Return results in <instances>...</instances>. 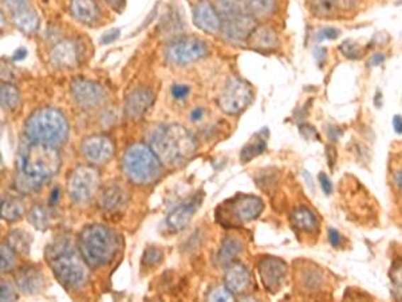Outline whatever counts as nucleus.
<instances>
[{
  "label": "nucleus",
  "instance_id": "de8ad7c7",
  "mask_svg": "<svg viewBox=\"0 0 402 302\" xmlns=\"http://www.w3.org/2000/svg\"><path fill=\"white\" fill-rule=\"evenodd\" d=\"M385 62V55L384 54H374L370 60H369V65H372V66H378V65H381V63H384Z\"/></svg>",
  "mask_w": 402,
  "mask_h": 302
},
{
  "label": "nucleus",
  "instance_id": "864d4df0",
  "mask_svg": "<svg viewBox=\"0 0 402 302\" xmlns=\"http://www.w3.org/2000/svg\"><path fill=\"white\" fill-rule=\"evenodd\" d=\"M326 53H328L326 48H318L317 51H316V57L319 60V63H322L323 60H326V57H328Z\"/></svg>",
  "mask_w": 402,
  "mask_h": 302
},
{
  "label": "nucleus",
  "instance_id": "412c9836",
  "mask_svg": "<svg viewBox=\"0 0 402 302\" xmlns=\"http://www.w3.org/2000/svg\"><path fill=\"white\" fill-rule=\"evenodd\" d=\"M16 285L25 294L34 296L43 290L45 277L37 267H23L15 274Z\"/></svg>",
  "mask_w": 402,
  "mask_h": 302
},
{
  "label": "nucleus",
  "instance_id": "f03ea898",
  "mask_svg": "<svg viewBox=\"0 0 402 302\" xmlns=\"http://www.w3.org/2000/svg\"><path fill=\"white\" fill-rule=\"evenodd\" d=\"M48 261L54 276L63 288L78 290L87 284L90 266L74 252L72 244L67 242H57L50 246Z\"/></svg>",
  "mask_w": 402,
  "mask_h": 302
},
{
  "label": "nucleus",
  "instance_id": "6ab92c4d",
  "mask_svg": "<svg viewBox=\"0 0 402 302\" xmlns=\"http://www.w3.org/2000/svg\"><path fill=\"white\" fill-rule=\"evenodd\" d=\"M224 282L227 289L230 290L233 296L242 294L251 285V274L243 264L231 262L225 270Z\"/></svg>",
  "mask_w": 402,
  "mask_h": 302
},
{
  "label": "nucleus",
  "instance_id": "aec40b11",
  "mask_svg": "<svg viewBox=\"0 0 402 302\" xmlns=\"http://www.w3.org/2000/svg\"><path fill=\"white\" fill-rule=\"evenodd\" d=\"M200 203H201V198L195 196L183 205L176 207L167 217L168 227L173 231H180V230L185 229L188 226V223L192 220L197 208L200 207Z\"/></svg>",
  "mask_w": 402,
  "mask_h": 302
},
{
  "label": "nucleus",
  "instance_id": "8fccbe9b",
  "mask_svg": "<svg viewBox=\"0 0 402 302\" xmlns=\"http://www.w3.org/2000/svg\"><path fill=\"white\" fill-rule=\"evenodd\" d=\"M393 128H394V131L396 133H398V134H401L402 133V117L401 116H394V119H393Z\"/></svg>",
  "mask_w": 402,
  "mask_h": 302
},
{
  "label": "nucleus",
  "instance_id": "f257e3e1",
  "mask_svg": "<svg viewBox=\"0 0 402 302\" xmlns=\"http://www.w3.org/2000/svg\"><path fill=\"white\" fill-rule=\"evenodd\" d=\"M150 148L169 167L182 166L195 155V137L179 124L161 125L150 137Z\"/></svg>",
  "mask_w": 402,
  "mask_h": 302
},
{
  "label": "nucleus",
  "instance_id": "7c9ffc66",
  "mask_svg": "<svg viewBox=\"0 0 402 302\" xmlns=\"http://www.w3.org/2000/svg\"><path fill=\"white\" fill-rule=\"evenodd\" d=\"M31 235L22 230H13L9 235V246L13 252L21 254H27L31 246Z\"/></svg>",
  "mask_w": 402,
  "mask_h": 302
},
{
  "label": "nucleus",
  "instance_id": "9d476101",
  "mask_svg": "<svg viewBox=\"0 0 402 302\" xmlns=\"http://www.w3.org/2000/svg\"><path fill=\"white\" fill-rule=\"evenodd\" d=\"M252 101V89L239 78H232L219 97V107L224 113L235 116L242 113Z\"/></svg>",
  "mask_w": 402,
  "mask_h": 302
},
{
  "label": "nucleus",
  "instance_id": "5fc2aeb1",
  "mask_svg": "<svg viewBox=\"0 0 402 302\" xmlns=\"http://www.w3.org/2000/svg\"><path fill=\"white\" fill-rule=\"evenodd\" d=\"M26 55H27V51H26L25 48H19L18 51H15V55L13 57V60H21L26 58Z\"/></svg>",
  "mask_w": 402,
  "mask_h": 302
},
{
  "label": "nucleus",
  "instance_id": "2eb2a0df",
  "mask_svg": "<svg viewBox=\"0 0 402 302\" xmlns=\"http://www.w3.org/2000/svg\"><path fill=\"white\" fill-rule=\"evenodd\" d=\"M114 144L108 136L94 134L84 140L81 152L90 164L99 166L108 163L114 155Z\"/></svg>",
  "mask_w": 402,
  "mask_h": 302
},
{
  "label": "nucleus",
  "instance_id": "1a4fd4ad",
  "mask_svg": "<svg viewBox=\"0 0 402 302\" xmlns=\"http://www.w3.org/2000/svg\"><path fill=\"white\" fill-rule=\"evenodd\" d=\"M208 55V48L206 42L199 38H182L167 48L165 58L173 65H189L196 60H203Z\"/></svg>",
  "mask_w": 402,
  "mask_h": 302
},
{
  "label": "nucleus",
  "instance_id": "49530a36",
  "mask_svg": "<svg viewBox=\"0 0 402 302\" xmlns=\"http://www.w3.org/2000/svg\"><path fill=\"white\" fill-rule=\"evenodd\" d=\"M329 241L334 247L341 246V234L337 230H329Z\"/></svg>",
  "mask_w": 402,
  "mask_h": 302
},
{
  "label": "nucleus",
  "instance_id": "5701e85b",
  "mask_svg": "<svg viewBox=\"0 0 402 302\" xmlns=\"http://www.w3.org/2000/svg\"><path fill=\"white\" fill-rule=\"evenodd\" d=\"M101 207L108 211H118L123 205L128 203V193L122 188L121 185L113 183L104 188L99 198Z\"/></svg>",
  "mask_w": 402,
  "mask_h": 302
},
{
  "label": "nucleus",
  "instance_id": "f3484780",
  "mask_svg": "<svg viewBox=\"0 0 402 302\" xmlns=\"http://www.w3.org/2000/svg\"><path fill=\"white\" fill-rule=\"evenodd\" d=\"M50 62L61 69L75 68L79 62V48L74 41H62L50 53Z\"/></svg>",
  "mask_w": 402,
  "mask_h": 302
},
{
  "label": "nucleus",
  "instance_id": "bb28decb",
  "mask_svg": "<svg viewBox=\"0 0 402 302\" xmlns=\"http://www.w3.org/2000/svg\"><path fill=\"white\" fill-rule=\"evenodd\" d=\"M242 252V243L238 241L236 238H227L221 242L219 253L216 257V262L219 265H230L232 261L235 259V257Z\"/></svg>",
  "mask_w": 402,
  "mask_h": 302
},
{
  "label": "nucleus",
  "instance_id": "6e6d98bb",
  "mask_svg": "<svg viewBox=\"0 0 402 302\" xmlns=\"http://www.w3.org/2000/svg\"><path fill=\"white\" fill-rule=\"evenodd\" d=\"M329 134L333 141H337V140L341 137V132H338L337 128H331V129H329Z\"/></svg>",
  "mask_w": 402,
  "mask_h": 302
},
{
  "label": "nucleus",
  "instance_id": "a18cd8bd",
  "mask_svg": "<svg viewBox=\"0 0 402 302\" xmlns=\"http://www.w3.org/2000/svg\"><path fill=\"white\" fill-rule=\"evenodd\" d=\"M338 9L342 10H352L361 0H335Z\"/></svg>",
  "mask_w": 402,
  "mask_h": 302
},
{
  "label": "nucleus",
  "instance_id": "423d86ee",
  "mask_svg": "<svg viewBox=\"0 0 402 302\" xmlns=\"http://www.w3.org/2000/svg\"><path fill=\"white\" fill-rule=\"evenodd\" d=\"M221 21V33L233 43L247 41L256 28V19L245 9L244 0H215Z\"/></svg>",
  "mask_w": 402,
  "mask_h": 302
},
{
  "label": "nucleus",
  "instance_id": "3c124183",
  "mask_svg": "<svg viewBox=\"0 0 402 302\" xmlns=\"http://www.w3.org/2000/svg\"><path fill=\"white\" fill-rule=\"evenodd\" d=\"M108 4H109L111 9H114V10H121L122 7H123V4H125V0H105Z\"/></svg>",
  "mask_w": 402,
  "mask_h": 302
},
{
  "label": "nucleus",
  "instance_id": "cd10ccee",
  "mask_svg": "<svg viewBox=\"0 0 402 302\" xmlns=\"http://www.w3.org/2000/svg\"><path fill=\"white\" fill-rule=\"evenodd\" d=\"M23 212H25L23 205L16 198L7 196L1 199V217L3 219L9 222H15L23 217Z\"/></svg>",
  "mask_w": 402,
  "mask_h": 302
},
{
  "label": "nucleus",
  "instance_id": "a211bd4d",
  "mask_svg": "<svg viewBox=\"0 0 402 302\" xmlns=\"http://www.w3.org/2000/svg\"><path fill=\"white\" fill-rule=\"evenodd\" d=\"M153 102V93L147 87H137L125 101V113L130 120L141 119Z\"/></svg>",
  "mask_w": 402,
  "mask_h": 302
},
{
  "label": "nucleus",
  "instance_id": "e433bc0d",
  "mask_svg": "<svg viewBox=\"0 0 402 302\" xmlns=\"http://www.w3.org/2000/svg\"><path fill=\"white\" fill-rule=\"evenodd\" d=\"M340 50L346 58L357 60V58L361 57V48L353 41H345L340 46Z\"/></svg>",
  "mask_w": 402,
  "mask_h": 302
},
{
  "label": "nucleus",
  "instance_id": "c9c22d12",
  "mask_svg": "<svg viewBox=\"0 0 402 302\" xmlns=\"http://www.w3.org/2000/svg\"><path fill=\"white\" fill-rule=\"evenodd\" d=\"M208 301H233V294L227 286H216L208 294Z\"/></svg>",
  "mask_w": 402,
  "mask_h": 302
},
{
  "label": "nucleus",
  "instance_id": "393cba45",
  "mask_svg": "<svg viewBox=\"0 0 402 302\" xmlns=\"http://www.w3.org/2000/svg\"><path fill=\"white\" fill-rule=\"evenodd\" d=\"M291 222L296 229L302 230L305 232H314L318 227L317 219L314 214L306 207H301L294 211Z\"/></svg>",
  "mask_w": 402,
  "mask_h": 302
},
{
  "label": "nucleus",
  "instance_id": "2f4dec72",
  "mask_svg": "<svg viewBox=\"0 0 402 302\" xmlns=\"http://www.w3.org/2000/svg\"><path fill=\"white\" fill-rule=\"evenodd\" d=\"M311 11L320 18H330L338 11L335 0H308Z\"/></svg>",
  "mask_w": 402,
  "mask_h": 302
},
{
  "label": "nucleus",
  "instance_id": "72a5a7b5",
  "mask_svg": "<svg viewBox=\"0 0 402 302\" xmlns=\"http://www.w3.org/2000/svg\"><path fill=\"white\" fill-rule=\"evenodd\" d=\"M0 267H1V273H7L13 269L15 265V252L9 246V244H1L0 249Z\"/></svg>",
  "mask_w": 402,
  "mask_h": 302
},
{
  "label": "nucleus",
  "instance_id": "ddd939ff",
  "mask_svg": "<svg viewBox=\"0 0 402 302\" xmlns=\"http://www.w3.org/2000/svg\"><path fill=\"white\" fill-rule=\"evenodd\" d=\"M11 14V21L16 28L25 34H33L39 28V16L34 11L30 0H3Z\"/></svg>",
  "mask_w": 402,
  "mask_h": 302
},
{
  "label": "nucleus",
  "instance_id": "9b49d317",
  "mask_svg": "<svg viewBox=\"0 0 402 302\" xmlns=\"http://www.w3.org/2000/svg\"><path fill=\"white\" fill-rule=\"evenodd\" d=\"M228 203L230 205L224 203L227 214L231 215L233 220L242 225L255 220L264 210L263 200L252 195H236Z\"/></svg>",
  "mask_w": 402,
  "mask_h": 302
},
{
  "label": "nucleus",
  "instance_id": "c85d7f7f",
  "mask_svg": "<svg viewBox=\"0 0 402 302\" xmlns=\"http://www.w3.org/2000/svg\"><path fill=\"white\" fill-rule=\"evenodd\" d=\"M266 149V137H263V131L256 133L255 136L251 139L250 143L244 145L240 153V160L244 163H248L251 158H255L260 153H263Z\"/></svg>",
  "mask_w": 402,
  "mask_h": 302
},
{
  "label": "nucleus",
  "instance_id": "7ed1b4c3",
  "mask_svg": "<svg viewBox=\"0 0 402 302\" xmlns=\"http://www.w3.org/2000/svg\"><path fill=\"white\" fill-rule=\"evenodd\" d=\"M78 246L86 264L96 269L110 264L120 250L118 235L104 225H89L79 232Z\"/></svg>",
  "mask_w": 402,
  "mask_h": 302
},
{
  "label": "nucleus",
  "instance_id": "4be33fe9",
  "mask_svg": "<svg viewBox=\"0 0 402 302\" xmlns=\"http://www.w3.org/2000/svg\"><path fill=\"white\" fill-rule=\"evenodd\" d=\"M250 46L262 53L272 51L279 46V38L277 31L269 26H259L248 38Z\"/></svg>",
  "mask_w": 402,
  "mask_h": 302
},
{
  "label": "nucleus",
  "instance_id": "473e14b6",
  "mask_svg": "<svg viewBox=\"0 0 402 302\" xmlns=\"http://www.w3.org/2000/svg\"><path fill=\"white\" fill-rule=\"evenodd\" d=\"M30 223L38 230H46L49 227L50 217L45 207L35 205L28 212Z\"/></svg>",
  "mask_w": 402,
  "mask_h": 302
},
{
  "label": "nucleus",
  "instance_id": "39448f33",
  "mask_svg": "<svg viewBox=\"0 0 402 302\" xmlns=\"http://www.w3.org/2000/svg\"><path fill=\"white\" fill-rule=\"evenodd\" d=\"M26 136L33 141L58 148L67 140L69 124L60 110L39 109L26 122Z\"/></svg>",
  "mask_w": 402,
  "mask_h": 302
},
{
  "label": "nucleus",
  "instance_id": "dca6fc26",
  "mask_svg": "<svg viewBox=\"0 0 402 302\" xmlns=\"http://www.w3.org/2000/svg\"><path fill=\"white\" fill-rule=\"evenodd\" d=\"M194 23L207 34H218L221 30L220 15L209 0H199L194 7Z\"/></svg>",
  "mask_w": 402,
  "mask_h": 302
},
{
  "label": "nucleus",
  "instance_id": "ea45409f",
  "mask_svg": "<svg viewBox=\"0 0 402 302\" xmlns=\"http://www.w3.org/2000/svg\"><path fill=\"white\" fill-rule=\"evenodd\" d=\"M338 36H340V30H337L334 27H326V28H322L318 33L317 41L322 42V41H326V39H335Z\"/></svg>",
  "mask_w": 402,
  "mask_h": 302
},
{
  "label": "nucleus",
  "instance_id": "37998d69",
  "mask_svg": "<svg viewBox=\"0 0 402 302\" xmlns=\"http://www.w3.org/2000/svg\"><path fill=\"white\" fill-rule=\"evenodd\" d=\"M118 36H120V30H110L108 33H105L104 36H101V42L104 43V45H110V43H113L116 39H118Z\"/></svg>",
  "mask_w": 402,
  "mask_h": 302
},
{
  "label": "nucleus",
  "instance_id": "09e8293b",
  "mask_svg": "<svg viewBox=\"0 0 402 302\" xmlns=\"http://www.w3.org/2000/svg\"><path fill=\"white\" fill-rule=\"evenodd\" d=\"M60 198H61V191H60V188H54V190H52V193L50 195V205H57V203H58V200H60Z\"/></svg>",
  "mask_w": 402,
  "mask_h": 302
},
{
  "label": "nucleus",
  "instance_id": "c756f323",
  "mask_svg": "<svg viewBox=\"0 0 402 302\" xmlns=\"http://www.w3.org/2000/svg\"><path fill=\"white\" fill-rule=\"evenodd\" d=\"M0 101L1 107L7 110H15L21 107V93L10 84H3L0 87Z\"/></svg>",
  "mask_w": 402,
  "mask_h": 302
},
{
  "label": "nucleus",
  "instance_id": "4c0bfd02",
  "mask_svg": "<svg viewBox=\"0 0 402 302\" xmlns=\"http://www.w3.org/2000/svg\"><path fill=\"white\" fill-rule=\"evenodd\" d=\"M0 298L1 301H13L16 298V293L13 290V286L6 282V281H1V293H0Z\"/></svg>",
  "mask_w": 402,
  "mask_h": 302
},
{
  "label": "nucleus",
  "instance_id": "0eeeda50",
  "mask_svg": "<svg viewBox=\"0 0 402 302\" xmlns=\"http://www.w3.org/2000/svg\"><path fill=\"white\" fill-rule=\"evenodd\" d=\"M161 161L155 151L145 144L130 145L122 158V168L129 180L138 185H147L161 175Z\"/></svg>",
  "mask_w": 402,
  "mask_h": 302
},
{
  "label": "nucleus",
  "instance_id": "f704fd0d",
  "mask_svg": "<svg viewBox=\"0 0 402 302\" xmlns=\"http://www.w3.org/2000/svg\"><path fill=\"white\" fill-rule=\"evenodd\" d=\"M162 257H164V254L160 250L159 247H153L152 246V247H149V249L145 250L144 258H143V264L149 266V267L157 266L162 261Z\"/></svg>",
  "mask_w": 402,
  "mask_h": 302
},
{
  "label": "nucleus",
  "instance_id": "6e6552de",
  "mask_svg": "<svg viewBox=\"0 0 402 302\" xmlns=\"http://www.w3.org/2000/svg\"><path fill=\"white\" fill-rule=\"evenodd\" d=\"M99 175L97 169L87 166H79L74 169L67 179V193L73 202L78 205L87 203L98 190Z\"/></svg>",
  "mask_w": 402,
  "mask_h": 302
},
{
  "label": "nucleus",
  "instance_id": "c03bdc74",
  "mask_svg": "<svg viewBox=\"0 0 402 302\" xmlns=\"http://www.w3.org/2000/svg\"><path fill=\"white\" fill-rule=\"evenodd\" d=\"M319 181H320V187H322L323 193H331V191H333V184H331V181H330L326 173H323V172L319 173Z\"/></svg>",
  "mask_w": 402,
  "mask_h": 302
},
{
  "label": "nucleus",
  "instance_id": "4d7b16f0",
  "mask_svg": "<svg viewBox=\"0 0 402 302\" xmlns=\"http://www.w3.org/2000/svg\"><path fill=\"white\" fill-rule=\"evenodd\" d=\"M394 183H396V185L402 191V171L396 172V175H394Z\"/></svg>",
  "mask_w": 402,
  "mask_h": 302
},
{
  "label": "nucleus",
  "instance_id": "79ce46f5",
  "mask_svg": "<svg viewBox=\"0 0 402 302\" xmlns=\"http://www.w3.org/2000/svg\"><path fill=\"white\" fill-rule=\"evenodd\" d=\"M393 286L396 296L402 298V267L394 270L393 273Z\"/></svg>",
  "mask_w": 402,
  "mask_h": 302
},
{
  "label": "nucleus",
  "instance_id": "58836bf2",
  "mask_svg": "<svg viewBox=\"0 0 402 302\" xmlns=\"http://www.w3.org/2000/svg\"><path fill=\"white\" fill-rule=\"evenodd\" d=\"M301 278H302V282L305 284V286H307V288H308V286H313V288L316 289V288L319 286V284H320V277L318 276L316 271H307V273L303 271V273H302V277Z\"/></svg>",
  "mask_w": 402,
  "mask_h": 302
},
{
  "label": "nucleus",
  "instance_id": "f8f14e48",
  "mask_svg": "<svg viewBox=\"0 0 402 302\" xmlns=\"http://www.w3.org/2000/svg\"><path fill=\"white\" fill-rule=\"evenodd\" d=\"M70 93L77 104L84 108H96L108 99V95L101 85L84 78L74 80L70 85Z\"/></svg>",
  "mask_w": 402,
  "mask_h": 302
},
{
  "label": "nucleus",
  "instance_id": "4468645a",
  "mask_svg": "<svg viewBox=\"0 0 402 302\" xmlns=\"http://www.w3.org/2000/svg\"><path fill=\"white\" fill-rule=\"evenodd\" d=\"M257 270L263 286L269 293H277L281 290L287 273V265L281 259L274 257H264L259 261Z\"/></svg>",
  "mask_w": 402,
  "mask_h": 302
},
{
  "label": "nucleus",
  "instance_id": "603ef678",
  "mask_svg": "<svg viewBox=\"0 0 402 302\" xmlns=\"http://www.w3.org/2000/svg\"><path fill=\"white\" fill-rule=\"evenodd\" d=\"M204 116V110L201 108H196L192 113H191V120L199 121L203 119Z\"/></svg>",
  "mask_w": 402,
  "mask_h": 302
},
{
  "label": "nucleus",
  "instance_id": "20e7f679",
  "mask_svg": "<svg viewBox=\"0 0 402 302\" xmlns=\"http://www.w3.org/2000/svg\"><path fill=\"white\" fill-rule=\"evenodd\" d=\"M18 167L26 176L43 183L60 171L61 156L58 148L28 139L19 148Z\"/></svg>",
  "mask_w": 402,
  "mask_h": 302
},
{
  "label": "nucleus",
  "instance_id": "a19ab883",
  "mask_svg": "<svg viewBox=\"0 0 402 302\" xmlns=\"http://www.w3.org/2000/svg\"><path fill=\"white\" fill-rule=\"evenodd\" d=\"M189 92H191V89H189V86H186V85H174V86L172 87V96L174 97L176 99H184V98H186L188 95H189Z\"/></svg>",
  "mask_w": 402,
  "mask_h": 302
},
{
  "label": "nucleus",
  "instance_id": "b1692460",
  "mask_svg": "<svg viewBox=\"0 0 402 302\" xmlns=\"http://www.w3.org/2000/svg\"><path fill=\"white\" fill-rule=\"evenodd\" d=\"M70 11L77 21L85 24L97 22L101 15L96 0H72Z\"/></svg>",
  "mask_w": 402,
  "mask_h": 302
},
{
  "label": "nucleus",
  "instance_id": "a878e982",
  "mask_svg": "<svg viewBox=\"0 0 402 302\" xmlns=\"http://www.w3.org/2000/svg\"><path fill=\"white\" fill-rule=\"evenodd\" d=\"M244 4L255 19L268 18L277 9V0H244Z\"/></svg>",
  "mask_w": 402,
  "mask_h": 302
}]
</instances>
